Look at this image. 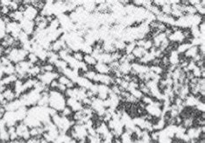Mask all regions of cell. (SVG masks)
<instances>
[{
    "instance_id": "1",
    "label": "cell",
    "mask_w": 205,
    "mask_h": 143,
    "mask_svg": "<svg viewBox=\"0 0 205 143\" xmlns=\"http://www.w3.org/2000/svg\"><path fill=\"white\" fill-rule=\"evenodd\" d=\"M67 98L64 94L58 92L57 90H50L49 92V107L53 108L58 113L61 112L66 105Z\"/></svg>"
},
{
    "instance_id": "2",
    "label": "cell",
    "mask_w": 205,
    "mask_h": 143,
    "mask_svg": "<svg viewBox=\"0 0 205 143\" xmlns=\"http://www.w3.org/2000/svg\"><path fill=\"white\" fill-rule=\"evenodd\" d=\"M28 54H29V52L26 51L25 50H24L23 48H11L10 52L8 53L6 57L10 59V61L12 63L17 64L20 62L26 60Z\"/></svg>"
},
{
    "instance_id": "3",
    "label": "cell",
    "mask_w": 205,
    "mask_h": 143,
    "mask_svg": "<svg viewBox=\"0 0 205 143\" xmlns=\"http://www.w3.org/2000/svg\"><path fill=\"white\" fill-rule=\"evenodd\" d=\"M61 74H59L57 71L54 72H44L42 73L41 75L37 76V79L39 80L40 82H43L44 85L49 86L53 80L55 79H57L59 77V75Z\"/></svg>"
},
{
    "instance_id": "4",
    "label": "cell",
    "mask_w": 205,
    "mask_h": 143,
    "mask_svg": "<svg viewBox=\"0 0 205 143\" xmlns=\"http://www.w3.org/2000/svg\"><path fill=\"white\" fill-rule=\"evenodd\" d=\"M20 26H21L22 31L26 33L27 35H29V36H32L34 35L35 30H36V25H35L34 21H30V20L24 18L20 23Z\"/></svg>"
},
{
    "instance_id": "5",
    "label": "cell",
    "mask_w": 205,
    "mask_h": 143,
    "mask_svg": "<svg viewBox=\"0 0 205 143\" xmlns=\"http://www.w3.org/2000/svg\"><path fill=\"white\" fill-rule=\"evenodd\" d=\"M21 31V26H20L19 23L11 21L9 24L6 25V33L11 35L15 38H18Z\"/></svg>"
},
{
    "instance_id": "6",
    "label": "cell",
    "mask_w": 205,
    "mask_h": 143,
    "mask_svg": "<svg viewBox=\"0 0 205 143\" xmlns=\"http://www.w3.org/2000/svg\"><path fill=\"white\" fill-rule=\"evenodd\" d=\"M168 40L171 43H175L179 44L185 42V37H184L183 30L182 29H176L175 30H173L172 33L168 36Z\"/></svg>"
},
{
    "instance_id": "7",
    "label": "cell",
    "mask_w": 205,
    "mask_h": 143,
    "mask_svg": "<svg viewBox=\"0 0 205 143\" xmlns=\"http://www.w3.org/2000/svg\"><path fill=\"white\" fill-rule=\"evenodd\" d=\"M73 129L75 130L76 132V137H77V140L80 139H84V138H87L88 136V134H87V129L86 126L84 124H75V125L72 127Z\"/></svg>"
},
{
    "instance_id": "8",
    "label": "cell",
    "mask_w": 205,
    "mask_h": 143,
    "mask_svg": "<svg viewBox=\"0 0 205 143\" xmlns=\"http://www.w3.org/2000/svg\"><path fill=\"white\" fill-rule=\"evenodd\" d=\"M110 88L108 86L103 85V84H98V90L96 97L101 101L107 100L109 96Z\"/></svg>"
},
{
    "instance_id": "9",
    "label": "cell",
    "mask_w": 205,
    "mask_h": 143,
    "mask_svg": "<svg viewBox=\"0 0 205 143\" xmlns=\"http://www.w3.org/2000/svg\"><path fill=\"white\" fill-rule=\"evenodd\" d=\"M131 65H132V70L135 72L137 75L145 74V73H147L150 70L149 65L141 64V63H138V62H135V63H133Z\"/></svg>"
},
{
    "instance_id": "10",
    "label": "cell",
    "mask_w": 205,
    "mask_h": 143,
    "mask_svg": "<svg viewBox=\"0 0 205 143\" xmlns=\"http://www.w3.org/2000/svg\"><path fill=\"white\" fill-rule=\"evenodd\" d=\"M38 14H39V11H37L36 8L33 7L32 5H28L26 6L25 11L24 12V18L30 21H34Z\"/></svg>"
},
{
    "instance_id": "11",
    "label": "cell",
    "mask_w": 205,
    "mask_h": 143,
    "mask_svg": "<svg viewBox=\"0 0 205 143\" xmlns=\"http://www.w3.org/2000/svg\"><path fill=\"white\" fill-rule=\"evenodd\" d=\"M3 96H4V100L6 101L7 102H13L16 99H18V96L15 93L14 90L12 88V86H8L6 87V89L3 91Z\"/></svg>"
},
{
    "instance_id": "12",
    "label": "cell",
    "mask_w": 205,
    "mask_h": 143,
    "mask_svg": "<svg viewBox=\"0 0 205 143\" xmlns=\"http://www.w3.org/2000/svg\"><path fill=\"white\" fill-rule=\"evenodd\" d=\"M66 105L69 107L73 110V112L81 110L83 108L82 104L80 101L76 100L75 98H67L66 100Z\"/></svg>"
},
{
    "instance_id": "13",
    "label": "cell",
    "mask_w": 205,
    "mask_h": 143,
    "mask_svg": "<svg viewBox=\"0 0 205 143\" xmlns=\"http://www.w3.org/2000/svg\"><path fill=\"white\" fill-rule=\"evenodd\" d=\"M94 69L98 74L109 75V74L111 73V69L109 67V65L103 63H99V62H98L96 65L94 67Z\"/></svg>"
},
{
    "instance_id": "14",
    "label": "cell",
    "mask_w": 205,
    "mask_h": 143,
    "mask_svg": "<svg viewBox=\"0 0 205 143\" xmlns=\"http://www.w3.org/2000/svg\"><path fill=\"white\" fill-rule=\"evenodd\" d=\"M81 6L83 9L89 14H93L95 12L97 5L95 4V1H82Z\"/></svg>"
},
{
    "instance_id": "15",
    "label": "cell",
    "mask_w": 205,
    "mask_h": 143,
    "mask_svg": "<svg viewBox=\"0 0 205 143\" xmlns=\"http://www.w3.org/2000/svg\"><path fill=\"white\" fill-rule=\"evenodd\" d=\"M198 54H199L198 47L191 45V46L188 49L187 51L184 54V56L188 60H192V59H194L195 57L197 56Z\"/></svg>"
},
{
    "instance_id": "16",
    "label": "cell",
    "mask_w": 205,
    "mask_h": 143,
    "mask_svg": "<svg viewBox=\"0 0 205 143\" xmlns=\"http://www.w3.org/2000/svg\"><path fill=\"white\" fill-rule=\"evenodd\" d=\"M21 107H23V104H22L21 101L18 98V99H16L13 102H7L4 107H5L6 111H17Z\"/></svg>"
},
{
    "instance_id": "17",
    "label": "cell",
    "mask_w": 205,
    "mask_h": 143,
    "mask_svg": "<svg viewBox=\"0 0 205 143\" xmlns=\"http://www.w3.org/2000/svg\"><path fill=\"white\" fill-rule=\"evenodd\" d=\"M167 56H168V58H169L170 64L172 65V66H178L180 61V55L176 52V50L171 51Z\"/></svg>"
},
{
    "instance_id": "18",
    "label": "cell",
    "mask_w": 205,
    "mask_h": 143,
    "mask_svg": "<svg viewBox=\"0 0 205 143\" xmlns=\"http://www.w3.org/2000/svg\"><path fill=\"white\" fill-rule=\"evenodd\" d=\"M119 70L123 75H129L130 72L132 70V65L129 63H127V62L121 63H119Z\"/></svg>"
},
{
    "instance_id": "19",
    "label": "cell",
    "mask_w": 205,
    "mask_h": 143,
    "mask_svg": "<svg viewBox=\"0 0 205 143\" xmlns=\"http://www.w3.org/2000/svg\"><path fill=\"white\" fill-rule=\"evenodd\" d=\"M83 62L86 63L89 68L94 69V67L96 65L98 62L97 60L94 58L92 55H84V59H83Z\"/></svg>"
},
{
    "instance_id": "20",
    "label": "cell",
    "mask_w": 205,
    "mask_h": 143,
    "mask_svg": "<svg viewBox=\"0 0 205 143\" xmlns=\"http://www.w3.org/2000/svg\"><path fill=\"white\" fill-rule=\"evenodd\" d=\"M147 53V51L145 50L144 48H142V47H135V49L133 50V51L132 52L133 56L135 57L137 60H139V59H140L142 57H144L145 54Z\"/></svg>"
},
{
    "instance_id": "21",
    "label": "cell",
    "mask_w": 205,
    "mask_h": 143,
    "mask_svg": "<svg viewBox=\"0 0 205 143\" xmlns=\"http://www.w3.org/2000/svg\"><path fill=\"white\" fill-rule=\"evenodd\" d=\"M191 46V44L188 42H184V43H179L177 47H176V51L179 55H184L186 51L188 50V49Z\"/></svg>"
},
{
    "instance_id": "22",
    "label": "cell",
    "mask_w": 205,
    "mask_h": 143,
    "mask_svg": "<svg viewBox=\"0 0 205 143\" xmlns=\"http://www.w3.org/2000/svg\"><path fill=\"white\" fill-rule=\"evenodd\" d=\"M2 69H3L4 75H11L16 74V67H15L14 63H12L5 67H2Z\"/></svg>"
},
{
    "instance_id": "23",
    "label": "cell",
    "mask_w": 205,
    "mask_h": 143,
    "mask_svg": "<svg viewBox=\"0 0 205 143\" xmlns=\"http://www.w3.org/2000/svg\"><path fill=\"white\" fill-rule=\"evenodd\" d=\"M96 74H97V72L94 70V69H89L87 71L85 72V73L83 74L82 76L87 79V80L91 81V82H93L94 77H95V75H96Z\"/></svg>"
},
{
    "instance_id": "24",
    "label": "cell",
    "mask_w": 205,
    "mask_h": 143,
    "mask_svg": "<svg viewBox=\"0 0 205 143\" xmlns=\"http://www.w3.org/2000/svg\"><path fill=\"white\" fill-rule=\"evenodd\" d=\"M59 114H61V116H63V117H66V118H70L72 117L73 114H74V112L73 110L68 106H66V107L61 111V112H59Z\"/></svg>"
},
{
    "instance_id": "25",
    "label": "cell",
    "mask_w": 205,
    "mask_h": 143,
    "mask_svg": "<svg viewBox=\"0 0 205 143\" xmlns=\"http://www.w3.org/2000/svg\"><path fill=\"white\" fill-rule=\"evenodd\" d=\"M42 73H44V72H54L55 71V65L50 64L49 63H44L42 66Z\"/></svg>"
},
{
    "instance_id": "26",
    "label": "cell",
    "mask_w": 205,
    "mask_h": 143,
    "mask_svg": "<svg viewBox=\"0 0 205 143\" xmlns=\"http://www.w3.org/2000/svg\"><path fill=\"white\" fill-rule=\"evenodd\" d=\"M72 57L77 61L78 63H81L83 62V59H84V54L81 51V50H77V51H74L72 53Z\"/></svg>"
},
{
    "instance_id": "27",
    "label": "cell",
    "mask_w": 205,
    "mask_h": 143,
    "mask_svg": "<svg viewBox=\"0 0 205 143\" xmlns=\"http://www.w3.org/2000/svg\"><path fill=\"white\" fill-rule=\"evenodd\" d=\"M31 5L40 12L45 5V1H31Z\"/></svg>"
},
{
    "instance_id": "28",
    "label": "cell",
    "mask_w": 205,
    "mask_h": 143,
    "mask_svg": "<svg viewBox=\"0 0 205 143\" xmlns=\"http://www.w3.org/2000/svg\"><path fill=\"white\" fill-rule=\"evenodd\" d=\"M135 47H136V43L135 42H131V43H127L126 45V48H125V50H124V52L125 54H132V52L133 51V50L135 49Z\"/></svg>"
},
{
    "instance_id": "29",
    "label": "cell",
    "mask_w": 205,
    "mask_h": 143,
    "mask_svg": "<svg viewBox=\"0 0 205 143\" xmlns=\"http://www.w3.org/2000/svg\"><path fill=\"white\" fill-rule=\"evenodd\" d=\"M57 81H58V82L60 83V84H62V85H64L67 87V85H68V83L70 82L71 80L68 78V77H67L66 75L61 74V75H59V77L57 78Z\"/></svg>"
},
{
    "instance_id": "30",
    "label": "cell",
    "mask_w": 205,
    "mask_h": 143,
    "mask_svg": "<svg viewBox=\"0 0 205 143\" xmlns=\"http://www.w3.org/2000/svg\"><path fill=\"white\" fill-rule=\"evenodd\" d=\"M129 92H130V94H131V95H132L133 97H135L137 100H139V101H140L141 98H142V97H143V96H144V95H143V93H142V92H141L140 90H139V89H135V90H130Z\"/></svg>"
},
{
    "instance_id": "31",
    "label": "cell",
    "mask_w": 205,
    "mask_h": 143,
    "mask_svg": "<svg viewBox=\"0 0 205 143\" xmlns=\"http://www.w3.org/2000/svg\"><path fill=\"white\" fill-rule=\"evenodd\" d=\"M140 101L146 106V105H150V104L153 103L155 99L154 98H152L151 96H143V97L141 98Z\"/></svg>"
},
{
    "instance_id": "32",
    "label": "cell",
    "mask_w": 205,
    "mask_h": 143,
    "mask_svg": "<svg viewBox=\"0 0 205 143\" xmlns=\"http://www.w3.org/2000/svg\"><path fill=\"white\" fill-rule=\"evenodd\" d=\"M161 9V12H162L163 14H166V15H171V5H170L166 3L164 6L160 8Z\"/></svg>"
},
{
    "instance_id": "33",
    "label": "cell",
    "mask_w": 205,
    "mask_h": 143,
    "mask_svg": "<svg viewBox=\"0 0 205 143\" xmlns=\"http://www.w3.org/2000/svg\"><path fill=\"white\" fill-rule=\"evenodd\" d=\"M152 4L158 7L161 8L166 4V0H154V1H152Z\"/></svg>"
},
{
    "instance_id": "34",
    "label": "cell",
    "mask_w": 205,
    "mask_h": 143,
    "mask_svg": "<svg viewBox=\"0 0 205 143\" xmlns=\"http://www.w3.org/2000/svg\"><path fill=\"white\" fill-rule=\"evenodd\" d=\"M195 108L197 109V111H199V112H204V108H205V103L204 102H199L197 103V105L195 107Z\"/></svg>"
},
{
    "instance_id": "35",
    "label": "cell",
    "mask_w": 205,
    "mask_h": 143,
    "mask_svg": "<svg viewBox=\"0 0 205 143\" xmlns=\"http://www.w3.org/2000/svg\"><path fill=\"white\" fill-rule=\"evenodd\" d=\"M198 29H199V31L201 33L202 35H204L205 32V23L204 22H202L200 25H198Z\"/></svg>"
},
{
    "instance_id": "36",
    "label": "cell",
    "mask_w": 205,
    "mask_h": 143,
    "mask_svg": "<svg viewBox=\"0 0 205 143\" xmlns=\"http://www.w3.org/2000/svg\"><path fill=\"white\" fill-rule=\"evenodd\" d=\"M26 143H40V139L38 138H29L28 140H26Z\"/></svg>"
},
{
    "instance_id": "37",
    "label": "cell",
    "mask_w": 205,
    "mask_h": 143,
    "mask_svg": "<svg viewBox=\"0 0 205 143\" xmlns=\"http://www.w3.org/2000/svg\"><path fill=\"white\" fill-rule=\"evenodd\" d=\"M4 50H5V49L0 44V58L4 56Z\"/></svg>"
},
{
    "instance_id": "38",
    "label": "cell",
    "mask_w": 205,
    "mask_h": 143,
    "mask_svg": "<svg viewBox=\"0 0 205 143\" xmlns=\"http://www.w3.org/2000/svg\"><path fill=\"white\" fill-rule=\"evenodd\" d=\"M40 143H52V142H49L48 140H46L45 139H43V137H42V138L40 139Z\"/></svg>"
}]
</instances>
